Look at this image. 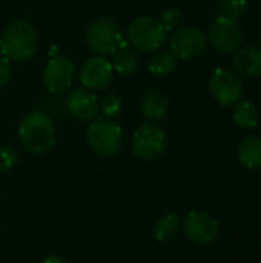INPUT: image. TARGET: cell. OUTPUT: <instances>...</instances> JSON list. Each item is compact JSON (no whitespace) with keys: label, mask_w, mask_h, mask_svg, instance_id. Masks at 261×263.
<instances>
[{"label":"cell","mask_w":261,"mask_h":263,"mask_svg":"<svg viewBox=\"0 0 261 263\" xmlns=\"http://www.w3.org/2000/svg\"><path fill=\"white\" fill-rule=\"evenodd\" d=\"M18 136L23 148L32 154H46L55 145L54 123L42 111H32L23 117Z\"/></svg>","instance_id":"cell-1"},{"label":"cell","mask_w":261,"mask_h":263,"mask_svg":"<svg viewBox=\"0 0 261 263\" xmlns=\"http://www.w3.org/2000/svg\"><path fill=\"white\" fill-rule=\"evenodd\" d=\"M38 34L35 28L26 20H14L9 23L0 39V49L8 59L17 62L29 60L37 49Z\"/></svg>","instance_id":"cell-2"},{"label":"cell","mask_w":261,"mask_h":263,"mask_svg":"<svg viewBox=\"0 0 261 263\" xmlns=\"http://www.w3.org/2000/svg\"><path fill=\"white\" fill-rule=\"evenodd\" d=\"M88 143L94 153L103 157L115 156L123 145V131L112 119L98 117L88 128Z\"/></svg>","instance_id":"cell-3"},{"label":"cell","mask_w":261,"mask_h":263,"mask_svg":"<svg viewBox=\"0 0 261 263\" xmlns=\"http://www.w3.org/2000/svg\"><path fill=\"white\" fill-rule=\"evenodd\" d=\"M168 145V137L165 129L157 123H143L140 125L132 137L134 154L142 160H155L158 159Z\"/></svg>","instance_id":"cell-4"},{"label":"cell","mask_w":261,"mask_h":263,"mask_svg":"<svg viewBox=\"0 0 261 263\" xmlns=\"http://www.w3.org/2000/svg\"><path fill=\"white\" fill-rule=\"evenodd\" d=\"M129 42L143 52L157 51L166 40V29L160 25V22L140 15L134 18L128 28Z\"/></svg>","instance_id":"cell-5"},{"label":"cell","mask_w":261,"mask_h":263,"mask_svg":"<svg viewBox=\"0 0 261 263\" xmlns=\"http://www.w3.org/2000/svg\"><path fill=\"white\" fill-rule=\"evenodd\" d=\"M86 43L97 55L112 54L122 43V32L115 22L106 17L95 18L86 29Z\"/></svg>","instance_id":"cell-6"},{"label":"cell","mask_w":261,"mask_h":263,"mask_svg":"<svg viewBox=\"0 0 261 263\" xmlns=\"http://www.w3.org/2000/svg\"><path fill=\"white\" fill-rule=\"evenodd\" d=\"M208 39L217 52L232 54L242 46L243 31L237 18L218 15L209 28Z\"/></svg>","instance_id":"cell-7"},{"label":"cell","mask_w":261,"mask_h":263,"mask_svg":"<svg viewBox=\"0 0 261 263\" xmlns=\"http://www.w3.org/2000/svg\"><path fill=\"white\" fill-rule=\"evenodd\" d=\"M209 89L222 106L235 105L242 100L245 88L238 74L226 68H217L209 79Z\"/></svg>","instance_id":"cell-8"},{"label":"cell","mask_w":261,"mask_h":263,"mask_svg":"<svg viewBox=\"0 0 261 263\" xmlns=\"http://www.w3.org/2000/svg\"><path fill=\"white\" fill-rule=\"evenodd\" d=\"M75 77V65L66 55H54L48 60L43 69V82L45 86L54 92L62 94L72 86Z\"/></svg>","instance_id":"cell-9"},{"label":"cell","mask_w":261,"mask_h":263,"mask_svg":"<svg viewBox=\"0 0 261 263\" xmlns=\"http://www.w3.org/2000/svg\"><path fill=\"white\" fill-rule=\"evenodd\" d=\"M185 233L188 239L197 245L212 243L220 231L218 220L205 211H191L183 222Z\"/></svg>","instance_id":"cell-10"},{"label":"cell","mask_w":261,"mask_h":263,"mask_svg":"<svg viewBox=\"0 0 261 263\" xmlns=\"http://www.w3.org/2000/svg\"><path fill=\"white\" fill-rule=\"evenodd\" d=\"M208 37L195 26L180 28L171 39V49L180 59H194L205 52Z\"/></svg>","instance_id":"cell-11"},{"label":"cell","mask_w":261,"mask_h":263,"mask_svg":"<svg viewBox=\"0 0 261 263\" xmlns=\"http://www.w3.org/2000/svg\"><path fill=\"white\" fill-rule=\"evenodd\" d=\"M112 65L103 55L88 59L80 69V83L89 91H98L109 85L112 79Z\"/></svg>","instance_id":"cell-12"},{"label":"cell","mask_w":261,"mask_h":263,"mask_svg":"<svg viewBox=\"0 0 261 263\" xmlns=\"http://www.w3.org/2000/svg\"><path fill=\"white\" fill-rule=\"evenodd\" d=\"M65 105L69 114L78 120H91L98 112V99L94 92H91L86 88L72 89L68 94Z\"/></svg>","instance_id":"cell-13"},{"label":"cell","mask_w":261,"mask_h":263,"mask_svg":"<svg viewBox=\"0 0 261 263\" xmlns=\"http://www.w3.org/2000/svg\"><path fill=\"white\" fill-rule=\"evenodd\" d=\"M235 69L248 77L261 76V48L260 46H246L235 51L234 57Z\"/></svg>","instance_id":"cell-14"},{"label":"cell","mask_w":261,"mask_h":263,"mask_svg":"<svg viewBox=\"0 0 261 263\" xmlns=\"http://www.w3.org/2000/svg\"><path fill=\"white\" fill-rule=\"evenodd\" d=\"M238 160L249 170L261 168V137L249 136L238 145Z\"/></svg>","instance_id":"cell-15"},{"label":"cell","mask_w":261,"mask_h":263,"mask_svg":"<svg viewBox=\"0 0 261 263\" xmlns=\"http://www.w3.org/2000/svg\"><path fill=\"white\" fill-rule=\"evenodd\" d=\"M169 105V99L160 91H148L142 103V112L149 120H160L166 116Z\"/></svg>","instance_id":"cell-16"},{"label":"cell","mask_w":261,"mask_h":263,"mask_svg":"<svg viewBox=\"0 0 261 263\" xmlns=\"http://www.w3.org/2000/svg\"><path fill=\"white\" fill-rule=\"evenodd\" d=\"M111 65L118 74L129 77V76L135 74V71L138 69V59H137L135 52L126 43H122L112 52V63Z\"/></svg>","instance_id":"cell-17"},{"label":"cell","mask_w":261,"mask_h":263,"mask_svg":"<svg viewBox=\"0 0 261 263\" xmlns=\"http://www.w3.org/2000/svg\"><path fill=\"white\" fill-rule=\"evenodd\" d=\"M260 112L254 102L251 100H238L232 111L234 123L242 129H251L258 125Z\"/></svg>","instance_id":"cell-18"},{"label":"cell","mask_w":261,"mask_h":263,"mask_svg":"<svg viewBox=\"0 0 261 263\" xmlns=\"http://www.w3.org/2000/svg\"><path fill=\"white\" fill-rule=\"evenodd\" d=\"M180 231V217L177 214H166L154 225V236L158 242H168L174 239Z\"/></svg>","instance_id":"cell-19"},{"label":"cell","mask_w":261,"mask_h":263,"mask_svg":"<svg viewBox=\"0 0 261 263\" xmlns=\"http://www.w3.org/2000/svg\"><path fill=\"white\" fill-rule=\"evenodd\" d=\"M175 66H177V55L172 51H163V52L155 54L151 59L148 69L152 76L163 77V76H168L169 72H172L175 69Z\"/></svg>","instance_id":"cell-20"},{"label":"cell","mask_w":261,"mask_h":263,"mask_svg":"<svg viewBox=\"0 0 261 263\" xmlns=\"http://www.w3.org/2000/svg\"><path fill=\"white\" fill-rule=\"evenodd\" d=\"M100 108H102V112L105 114V117L114 119V117H117V116L122 112V109H123V102H122V99H120L118 96L111 94V96H108V97L102 102Z\"/></svg>","instance_id":"cell-21"},{"label":"cell","mask_w":261,"mask_h":263,"mask_svg":"<svg viewBox=\"0 0 261 263\" xmlns=\"http://www.w3.org/2000/svg\"><path fill=\"white\" fill-rule=\"evenodd\" d=\"M248 8V0H222V11L223 15L237 18L240 17Z\"/></svg>","instance_id":"cell-22"},{"label":"cell","mask_w":261,"mask_h":263,"mask_svg":"<svg viewBox=\"0 0 261 263\" xmlns=\"http://www.w3.org/2000/svg\"><path fill=\"white\" fill-rule=\"evenodd\" d=\"M180 20H182V12L177 8H166L165 11L160 12L158 22L166 31H171L180 23Z\"/></svg>","instance_id":"cell-23"},{"label":"cell","mask_w":261,"mask_h":263,"mask_svg":"<svg viewBox=\"0 0 261 263\" xmlns=\"http://www.w3.org/2000/svg\"><path fill=\"white\" fill-rule=\"evenodd\" d=\"M17 163V153L11 146H0V171H9Z\"/></svg>","instance_id":"cell-24"},{"label":"cell","mask_w":261,"mask_h":263,"mask_svg":"<svg viewBox=\"0 0 261 263\" xmlns=\"http://www.w3.org/2000/svg\"><path fill=\"white\" fill-rule=\"evenodd\" d=\"M11 77V62L5 54H0V86H3Z\"/></svg>","instance_id":"cell-25"},{"label":"cell","mask_w":261,"mask_h":263,"mask_svg":"<svg viewBox=\"0 0 261 263\" xmlns=\"http://www.w3.org/2000/svg\"><path fill=\"white\" fill-rule=\"evenodd\" d=\"M40 263H66L62 257H57V256H49V257H45Z\"/></svg>","instance_id":"cell-26"},{"label":"cell","mask_w":261,"mask_h":263,"mask_svg":"<svg viewBox=\"0 0 261 263\" xmlns=\"http://www.w3.org/2000/svg\"><path fill=\"white\" fill-rule=\"evenodd\" d=\"M260 39H261V35H260Z\"/></svg>","instance_id":"cell-27"}]
</instances>
